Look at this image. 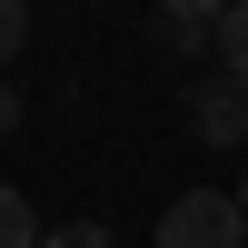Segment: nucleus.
<instances>
[{"instance_id":"obj_5","label":"nucleus","mask_w":248,"mask_h":248,"mask_svg":"<svg viewBox=\"0 0 248 248\" xmlns=\"http://www.w3.org/2000/svg\"><path fill=\"white\" fill-rule=\"evenodd\" d=\"M218 60H229V79L248 90V0H238L229 20H218Z\"/></svg>"},{"instance_id":"obj_7","label":"nucleus","mask_w":248,"mask_h":248,"mask_svg":"<svg viewBox=\"0 0 248 248\" xmlns=\"http://www.w3.org/2000/svg\"><path fill=\"white\" fill-rule=\"evenodd\" d=\"M40 248H109V229H99V218H70V229H50Z\"/></svg>"},{"instance_id":"obj_8","label":"nucleus","mask_w":248,"mask_h":248,"mask_svg":"<svg viewBox=\"0 0 248 248\" xmlns=\"http://www.w3.org/2000/svg\"><path fill=\"white\" fill-rule=\"evenodd\" d=\"M10 129H20V90L0 79V139H10Z\"/></svg>"},{"instance_id":"obj_2","label":"nucleus","mask_w":248,"mask_h":248,"mask_svg":"<svg viewBox=\"0 0 248 248\" xmlns=\"http://www.w3.org/2000/svg\"><path fill=\"white\" fill-rule=\"evenodd\" d=\"M189 129L209 149H248V90L238 79H189Z\"/></svg>"},{"instance_id":"obj_9","label":"nucleus","mask_w":248,"mask_h":248,"mask_svg":"<svg viewBox=\"0 0 248 248\" xmlns=\"http://www.w3.org/2000/svg\"><path fill=\"white\" fill-rule=\"evenodd\" d=\"M229 199H238V218H248V179H238V189H229Z\"/></svg>"},{"instance_id":"obj_6","label":"nucleus","mask_w":248,"mask_h":248,"mask_svg":"<svg viewBox=\"0 0 248 248\" xmlns=\"http://www.w3.org/2000/svg\"><path fill=\"white\" fill-rule=\"evenodd\" d=\"M30 50V0H0V70Z\"/></svg>"},{"instance_id":"obj_1","label":"nucleus","mask_w":248,"mask_h":248,"mask_svg":"<svg viewBox=\"0 0 248 248\" xmlns=\"http://www.w3.org/2000/svg\"><path fill=\"white\" fill-rule=\"evenodd\" d=\"M159 248H248V218L229 189H189L159 209Z\"/></svg>"},{"instance_id":"obj_4","label":"nucleus","mask_w":248,"mask_h":248,"mask_svg":"<svg viewBox=\"0 0 248 248\" xmlns=\"http://www.w3.org/2000/svg\"><path fill=\"white\" fill-rule=\"evenodd\" d=\"M40 238H50V229L30 218V199H20L10 179H0V248H40Z\"/></svg>"},{"instance_id":"obj_3","label":"nucleus","mask_w":248,"mask_h":248,"mask_svg":"<svg viewBox=\"0 0 248 248\" xmlns=\"http://www.w3.org/2000/svg\"><path fill=\"white\" fill-rule=\"evenodd\" d=\"M218 20H229V10H209V0H169V10H159L149 20V30H159V50H218Z\"/></svg>"}]
</instances>
